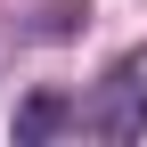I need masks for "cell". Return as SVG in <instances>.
<instances>
[{
	"label": "cell",
	"mask_w": 147,
	"mask_h": 147,
	"mask_svg": "<svg viewBox=\"0 0 147 147\" xmlns=\"http://www.w3.org/2000/svg\"><path fill=\"white\" fill-rule=\"evenodd\" d=\"M82 16H90V0H41V8H33V25H25V41H74V33H82Z\"/></svg>",
	"instance_id": "3"
},
{
	"label": "cell",
	"mask_w": 147,
	"mask_h": 147,
	"mask_svg": "<svg viewBox=\"0 0 147 147\" xmlns=\"http://www.w3.org/2000/svg\"><path fill=\"white\" fill-rule=\"evenodd\" d=\"M74 131H90V139H147V41L123 49L74 98Z\"/></svg>",
	"instance_id": "1"
},
{
	"label": "cell",
	"mask_w": 147,
	"mask_h": 147,
	"mask_svg": "<svg viewBox=\"0 0 147 147\" xmlns=\"http://www.w3.org/2000/svg\"><path fill=\"white\" fill-rule=\"evenodd\" d=\"M65 123H74V98H57V90H33L16 106V139H57Z\"/></svg>",
	"instance_id": "2"
},
{
	"label": "cell",
	"mask_w": 147,
	"mask_h": 147,
	"mask_svg": "<svg viewBox=\"0 0 147 147\" xmlns=\"http://www.w3.org/2000/svg\"><path fill=\"white\" fill-rule=\"evenodd\" d=\"M16 41H25V25H16V16H8V8H0V57H8V49H16Z\"/></svg>",
	"instance_id": "4"
}]
</instances>
